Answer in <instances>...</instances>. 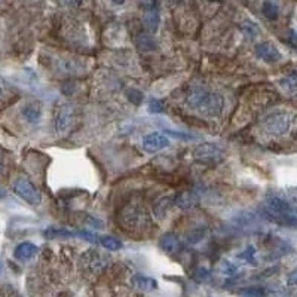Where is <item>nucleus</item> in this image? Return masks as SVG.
<instances>
[{
    "instance_id": "nucleus-1",
    "label": "nucleus",
    "mask_w": 297,
    "mask_h": 297,
    "mask_svg": "<svg viewBox=\"0 0 297 297\" xmlns=\"http://www.w3.org/2000/svg\"><path fill=\"white\" fill-rule=\"evenodd\" d=\"M186 104L204 117H217L224 108V98L216 91L192 86L186 94Z\"/></svg>"
},
{
    "instance_id": "nucleus-2",
    "label": "nucleus",
    "mask_w": 297,
    "mask_h": 297,
    "mask_svg": "<svg viewBox=\"0 0 297 297\" xmlns=\"http://www.w3.org/2000/svg\"><path fill=\"white\" fill-rule=\"evenodd\" d=\"M150 218L146 213V208L138 204H128L122 208L119 214V224L130 232H141L149 226Z\"/></svg>"
},
{
    "instance_id": "nucleus-3",
    "label": "nucleus",
    "mask_w": 297,
    "mask_h": 297,
    "mask_svg": "<svg viewBox=\"0 0 297 297\" xmlns=\"http://www.w3.org/2000/svg\"><path fill=\"white\" fill-rule=\"evenodd\" d=\"M293 125V117L287 111H273L263 119V130L272 137L288 134Z\"/></svg>"
},
{
    "instance_id": "nucleus-4",
    "label": "nucleus",
    "mask_w": 297,
    "mask_h": 297,
    "mask_svg": "<svg viewBox=\"0 0 297 297\" xmlns=\"http://www.w3.org/2000/svg\"><path fill=\"white\" fill-rule=\"evenodd\" d=\"M14 192L30 205H39L42 202V193L26 177H18L14 182Z\"/></svg>"
},
{
    "instance_id": "nucleus-5",
    "label": "nucleus",
    "mask_w": 297,
    "mask_h": 297,
    "mask_svg": "<svg viewBox=\"0 0 297 297\" xmlns=\"http://www.w3.org/2000/svg\"><path fill=\"white\" fill-rule=\"evenodd\" d=\"M193 159L199 163H217L223 161V152L221 149L211 144V143H204L195 147L193 150Z\"/></svg>"
},
{
    "instance_id": "nucleus-6",
    "label": "nucleus",
    "mask_w": 297,
    "mask_h": 297,
    "mask_svg": "<svg viewBox=\"0 0 297 297\" xmlns=\"http://www.w3.org/2000/svg\"><path fill=\"white\" fill-rule=\"evenodd\" d=\"M73 108L70 104H61L60 107L56 108L54 117V128L55 133L58 135L66 134L69 133V130L72 128L73 124Z\"/></svg>"
},
{
    "instance_id": "nucleus-7",
    "label": "nucleus",
    "mask_w": 297,
    "mask_h": 297,
    "mask_svg": "<svg viewBox=\"0 0 297 297\" xmlns=\"http://www.w3.org/2000/svg\"><path fill=\"white\" fill-rule=\"evenodd\" d=\"M82 262L85 269L89 270L91 273H100L106 266V259L101 253L97 250H89L82 256Z\"/></svg>"
},
{
    "instance_id": "nucleus-8",
    "label": "nucleus",
    "mask_w": 297,
    "mask_h": 297,
    "mask_svg": "<svg viewBox=\"0 0 297 297\" xmlns=\"http://www.w3.org/2000/svg\"><path fill=\"white\" fill-rule=\"evenodd\" d=\"M169 146V140L166 135L161 133H149L143 137V147L147 152H158L161 149H165Z\"/></svg>"
},
{
    "instance_id": "nucleus-9",
    "label": "nucleus",
    "mask_w": 297,
    "mask_h": 297,
    "mask_svg": "<svg viewBox=\"0 0 297 297\" xmlns=\"http://www.w3.org/2000/svg\"><path fill=\"white\" fill-rule=\"evenodd\" d=\"M256 54L266 63H276L281 60V52L278 48L270 42H262L256 46Z\"/></svg>"
},
{
    "instance_id": "nucleus-10",
    "label": "nucleus",
    "mask_w": 297,
    "mask_h": 297,
    "mask_svg": "<svg viewBox=\"0 0 297 297\" xmlns=\"http://www.w3.org/2000/svg\"><path fill=\"white\" fill-rule=\"evenodd\" d=\"M174 198H175V195L168 193V195H163V196L158 198V199L155 201V204H153V214H155V217H156L158 220H162L163 217L168 214V211L172 208V205H174Z\"/></svg>"
},
{
    "instance_id": "nucleus-11",
    "label": "nucleus",
    "mask_w": 297,
    "mask_h": 297,
    "mask_svg": "<svg viewBox=\"0 0 297 297\" xmlns=\"http://www.w3.org/2000/svg\"><path fill=\"white\" fill-rule=\"evenodd\" d=\"M199 202V196L195 193V192H190V190H185V192H180L179 195H175L174 198V204L180 208V210H192L198 205Z\"/></svg>"
},
{
    "instance_id": "nucleus-12",
    "label": "nucleus",
    "mask_w": 297,
    "mask_h": 297,
    "mask_svg": "<svg viewBox=\"0 0 297 297\" xmlns=\"http://www.w3.org/2000/svg\"><path fill=\"white\" fill-rule=\"evenodd\" d=\"M159 247L162 250L163 253L166 254H175L180 248H182V241L180 238L172 233V232H168V233H163L159 240Z\"/></svg>"
},
{
    "instance_id": "nucleus-13",
    "label": "nucleus",
    "mask_w": 297,
    "mask_h": 297,
    "mask_svg": "<svg viewBox=\"0 0 297 297\" xmlns=\"http://www.w3.org/2000/svg\"><path fill=\"white\" fill-rule=\"evenodd\" d=\"M21 114H23V117L27 121L28 124H31V125L39 124L40 119H42V107H40L39 103L31 101V103H27V104L23 106Z\"/></svg>"
},
{
    "instance_id": "nucleus-14",
    "label": "nucleus",
    "mask_w": 297,
    "mask_h": 297,
    "mask_svg": "<svg viewBox=\"0 0 297 297\" xmlns=\"http://www.w3.org/2000/svg\"><path fill=\"white\" fill-rule=\"evenodd\" d=\"M37 251H39L37 245L26 241V243L18 244V245L15 247L14 256H15V259H18V260H21V262H26V260L33 259V257L37 254Z\"/></svg>"
},
{
    "instance_id": "nucleus-15",
    "label": "nucleus",
    "mask_w": 297,
    "mask_h": 297,
    "mask_svg": "<svg viewBox=\"0 0 297 297\" xmlns=\"http://www.w3.org/2000/svg\"><path fill=\"white\" fill-rule=\"evenodd\" d=\"M131 284L134 288H137L138 291H143V293H149V291H153L158 288L156 279H153L150 276H144V275H135L131 279Z\"/></svg>"
},
{
    "instance_id": "nucleus-16",
    "label": "nucleus",
    "mask_w": 297,
    "mask_h": 297,
    "mask_svg": "<svg viewBox=\"0 0 297 297\" xmlns=\"http://www.w3.org/2000/svg\"><path fill=\"white\" fill-rule=\"evenodd\" d=\"M56 69L66 75H76L82 72V64L75 58H61L56 61Z\"/></svg>"
},
{
    "instance_id": "nucleus-17",
    "label": "nucleus",
    "mask_w": 297,
    "mask_h": 297,
    "mask_svg": "<svg viewBox=\"0 0 297 297\" xmlns=\"http://www.w3.org/2000/svg\"><path fill=\"white\" fill-rule=\"evenodd\" d=\"M135 45L140 52H150L156 48V40L150 34H140L135 40Z\"/></svg>"
},
{
    "instance_id": "nucleus-18",
    "label": "nucleus",
    "mask_w": 297,
    "mask_h": 297,
    "mask_svg": "<svg viewBox=\"0 0 297 297\" xmlns=\"http://www.w3.org/2000/svg\"><path fill=\"white\" fill-rule=\"evenodd\" d=\"M45 236L49 240L54 238H78L79 232H73V230H67V229H56V227H49L45 230Z\"/></svg>"
},
{
    "instance_id": "nucleus-19",
    "label": "nucleus",
    "mask_w": 297,
    "mask_h": 297,
    "mask_svg": "<svg viewBox=\"0 0 297 297\" xmlns=\"http://www.w3.org/2000/svg\"><path fill=\"white\" fill-rule=\"evenodd\" d=\"M159 23H161V18H159V12L158 11L152 9V11H149L144 15V26L147 27V30H150L152 33H155L158 30Z\"/></svg>"
},
{
    "instance_id": "nucleus-20",
    "label": "nucleus",
    "mask_w": 297,
    "mask_h": 297,
    "mask_svg": "<svg viewBox=\"0 0 297 297\" xmlns=\"http://www.w3.org/2000/svg\"><path fill=\"white\" fill-rule=\"evenodd\" d=\"M207 232H208L207 226H198V227L192 229L189 232V235H188V243H189L190 245L199 244L205 236H207Z\"/></svg>"
},
{
    "instance_id": "nucleus-21",
    "label": "nucleus",
    "mask_w": 297,
    "mask_h": 297,
    "mask_svg": "<svg viewBox=\"0 0 297 297\" xmlns=\"http://www.w3.org/2000/svg\"><path fill=\"white\" fill-rule=\"evenodd\" d=\"M98 244H101L104 248H107L110 251H117L122 248V243L114 238V236H110V235H104V236H100L98 238Z\"/></svg>"
},
{
    "instance_id": "nucleus-22",
    "label": "nucleus",
    "mask_w": 297,
    "mask_h": 297,
    "mask_svg": "<svg viewBox=\"0 0 297 297\" xmlns=\"http://www.w3.org/2000/svg\"><path fill=\"white\" fill-rule=\"evenodd\" d=\"M238 294L241 297H266V290L262 287H245L238 290Z\"/></svg>"
},
{
    "instance_id": "nucleus-23",
    "label": "nucleus",
    "mask_w": 297,
    "mask_h": 297,
    "mask_svg": "<svg viewBox=\"0 0 297 297\" xmlns=\"http://www.w3.org/2000/svg\"><path fill=\"white\" fill-rule=\"evenodd\" d=\"M262 11H263V15L268 18V20H276L278 15H279V9L275 3L272 2H265L263 6H262Z\"/></svg>"
},
{
    "instance_id": "nucleus-24",
    "label": "nucleus",
    "mask_w": 297,
    "mask_h": 297,
    "mask_svg": "<svg viewBox=\"0 0 297 297\" xmlns=\"http://www.w3.org/2000/svg\"><path fill=\"white\" fill-rule=\"evenodd\" d=\"M281 85H282V86H284L287 91H290L291 94H294V92H296V88H297L296 73H291L290 76L284 78V79L281 81Z\"/></svg>"
},
{
    "instance_id": "nucleus-25",
    "label": "nucleus",
    "mask_w": 297,
    "mask_h": 297,
    "mask_svg": "<svg viewBox=\"0 0 297 297\" xmlns=\"http://www.w3.org/2000/svg\"><path fill=\"white\" fill-rule=\"evenodd\" d=\"M241 30H243L247 36H250V37H256V36L259 34V28H257V26H256L254 23H251V21H245V23H243V24H241Z\"/></svg>"
},
{
    "instance_id": "nucleus-26",
    "label": "nucleus",
    "mask_w": 297,
    "mask_h": 297,
    "mask_svg": "<svg viewBox=\"0 0 297 297\" xmlns=\"http://www.w3.org/2000/svg\"><path fill=\"white\" fill-rule=\"evenodd\" d=\"M218 269H220V272H221L223 275H227V276H232V275H235V273H236V266H235V265H232V263H230V262H227V260L221 262V263H220V266H218Z\"/></svg>"
},
{
    "instance_id": "nucleus-27",
    "label": "nucleus",
    "mask_w": 297,
    "mask_h": 297,
    "mask_svg": "<svg viewBox=\"0 0 297 297\" xmlns=\"http://www.w3.org/2000/svg\"><path fill=\"white\" fill-rule=\"evenodd\" d=\"M127 98H128L133 104L138 106V104L143 101V94H141L138 89H128V91H127Z\"/></svg>"
},
{
    "instance_id": "nucleus-28",
    "label": "nucleus",
    "mask_w": 297,
    "mask_h": 297,
    "mask_svg": "<svg viewBox=\"0 0 297 297\" xmlns=\"http://www.w3.org/2000/svg\"><path fill=\"white\" fill-rule=\"evenodd\" d=\"M254 254H256V250H254V247H248V248L244 251L243 254H240V259H244V260H247L248 263H253V265H256Z\"/></svg>"
},
{
    "instance_id": "nucleus-29",
    "label": "nucleus",
    "mask_w": 297,
    "mask_h": 297,
    "mask_svg": "<svg viewBox=\"0 0 297 297\" xmlns=\"http://www.w3.org/2000/svg\"><path fill=\"white\" fill-rule=\"evenodd\" d=\"M193 278H195L198 282L207 281V279L210 278V270L205 269V268H199V269H196V272L193 273Z\"/></svg>"
},
{
    "instance_id": "nucleus-30",
    "label": "nucleus",
    "mask_w": 297,
    "mask_h": 297,
    "mask_svg": "<svg viewBox=\"0 0 297 297\" xmlns=\"http://www.w3.org/2000/svg\"><path fill=\"white\" fill-rule=\"evenodd\" d=\"M149 111H150V113H155V114L162 113L163 104L159 100H152V101L149 103Z\"/></svg>"
},
{
    "instance_id": "nucleus-31",
    "label": "nucleus",
    "mask_w": 297,
    "mask_h": 297,
    "mask_svg": "<svg viewBox=\"0 0 297 297\" xmlns=\"http://www.w3.org/2000/svg\"><path fill=\"white\" fill-rule=\"evenodd\" d=\"M60 2L67 8H79L82 3V0H60Z\"/></svg>"
},
{
    "instance_id": "nucleus-32",
    "label": "nucleus",
    "mask_w": 297,
    "mask_h": 297,
    "mask_svg": "<svg viewBox=\"0 0 297 297\" xmlns=\"http://www.w3.org/2000/svg\"><path fill=\"white\" fill-rule=\"evenodd\" d=\"M296 272H291V275H290V278H288V285L290 287H294L296 285Z\"/></svg>"
},
{
    "instance_id": "nucleus-33",
    "label": "nucleus",
    "mask_w": 297,
    "mask_h": 297,
    "mask_svg": "<svg viewBox=\"0 0 297 297\" xmlns=\"http://www.w3.org/2000/svg\"><path fill=\"white\" fill-rule=\"evenodd\" d=\"M3 168H5V158H3V152L0 150V172L3 171Z\"/></svg>"
},
{
    "instance_id": "nucleus-34",
    "label": "nucleus",
    "mask_w": 297,
    "mask_h": 297,
    "mask_svg": "<svg viewBox=\"0 0 297 297\" xmlns=\"http://www.w3.org/2000/svg\"><path fill=\"white\" fill-rule=\"evenodd\" d=\"M113 3H116V5H122V3H125V0H111Z\"/></svg>"
},
{
    "instance_id": "nucleus-35",
    "label": "nucleus",
    "mask_w": 297,
    "mask_h": 297,
    "mask_svg": "<svg viewBox=\"0 0 297 297\" xmlns=\"http://www.w3.org/2000/svg\"><path fill=\"white\" fill-rule=\"evenodd\" d=\"M2 270H3V262H2V259H0V273H2Z\"/></svg>"
},
{
    "instance_id": "nucleus-36",
    "label": "nucleus",
    "mask_w": 297,
    "mask_h": 297,
    "mask_svg": "<svg viewBox=\"0 0 297 297\" xmlns=\"http://www.w3.org/2000/svg\"><path fill=\"white\" fill-rule=\"evenodd\" d=\"M2 92H3V88H2V82H0V97H2Z\"/></svg>"
},
{
    "instance_id": "nucleus-37",
    "label": "nucleus",
    "mask_w": 297,
    "mask_h": 297,
    "mask_svg": "<svg viewBox=\"0 0 297 297\" xmlns=\"http://www.w3.org/2000/svg\"><path fill=\"white\" fill-rule=\"evenodd\" d=\"M210 2H220V0H210Z\"/></svg>"
}]
</instances>
